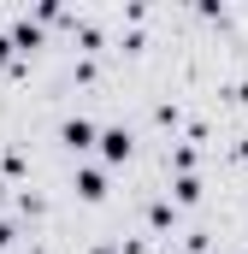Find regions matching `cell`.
I'll return each instance as SVG.
<instances>
[{
  "instance_id": "6da1fadb",
  "label": "cell",
  "mask_w": 248,
  "mask_h": 254,
  "mask_svg": "<svg viewBox=\"0 0 248 254\" xmlns=\"http://www.w3.org/2000/svg\"><path fill=\"white\" fill-rule=\"evenodd\" d=\"M65 142H71V148H89V142H95V125H89V119H65V130H60Z\"/></svg>"
},
{
  "instance_id": "7a4b0ae2",
  "label": "cell",
  "mask_w": 248,
  "mask_h": 254,
  "mask_svg": "<svg viewBox=\"0 0 248 254\" xmlns=\"http://www.w3.org/2000/svg\"><path fill=\"white\" fill-rule=\"evenodd\" d=\"M101 154H107V160H124V154H130V136H124V130H101Z\"/></svg>"
},
{
  "instance_id": "3957f363",
  "label": "cell",
  "mask_w": 248,
  "mask_h": 254,
  "mask_svg": "<svg viewBox=\"0 0 248 254\" xmlns=\"http://www.w3.org/2000/svg\"><path fill=\"white\" fill-rule=\"evenodd\" d=\"M77 195H83V201H101V195H107V178H101V172H77Z\"/></svg>"
},
{
  "instance_id": "277c9868",
  "label": "cell",
  "mask_w": 248,
  "mask_h": 254,
  "mask_svg": "<svg viewBox=\"0 0 248 254\" xmlns=\"http://www.w3.org/2000/svg\"><path fill=\"white\" fill-rule=\"evenodd\" d=\"M6 60H12V36H0V65H6Z\"/></svg>"
},
{
  "instance_id": "5b68a950",
  "label": "cell",
  "mask_w": 248,
  "mask_h": 254,
  "mask_svg": "<svg viewBox=\"0 0 248 254\" xmlns=\"http://www.w3.org/2000/svg\"><path fill=\"white\" fill-rule=\"evenodd\" d=\"M95 254H119V249H95Z\"/></svg>"
}]
</instances>
